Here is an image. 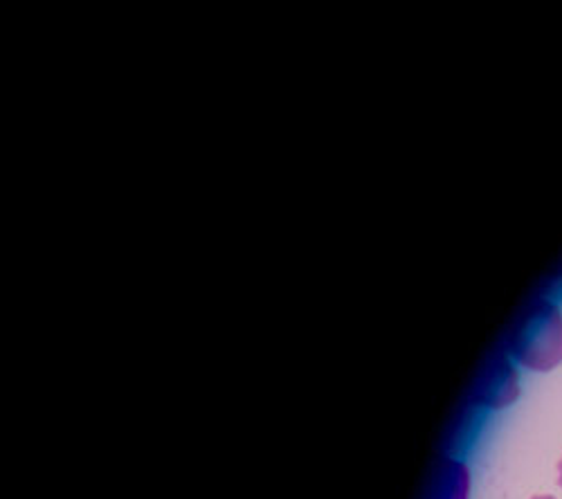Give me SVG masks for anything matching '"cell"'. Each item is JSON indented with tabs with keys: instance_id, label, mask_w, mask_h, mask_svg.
<instances>
[{
	"instance_id": "obj_1",
	"label": "cell",
	"mask_w": 562,
	"mask_h": 499,
	"mask_svg": "<svg viewBox=\"0 0 562 499\" xmlns=\"http://www.w3.org/2000/svg\"><path fill=\"white\" fill-rule=\"evenodd\" d=\"M513 358L531 372H551L562 362V313L538 302L522 317L510 338Z\"/></svg>"
},
{
	"instance_id": "obj_2",
	"label": "cell",
	"mask_w": 562,
	"mask_h": 499,
	"mask_svg": "<svg viewBox=\"0 0 562 499\" xmlns=\"http://www.w3.org/2000/svg\"><path fill=\"white\" fill-rule=\"evenodd\" d=\"M520 396V378L518 372L510 367V362L504 355L493 358L491 367L484 370L477 383V400L482 405L499 410V407L513 402Z\"/></svg>"
},
{
	"instance_id": "obj_3",
	"label": "cell",
	"mask_w": 562,
	"mask_h": 499,
	"mask_svg": "<svg viewBox=\"0 0 562 499\" xmlns=\"http://www.w3.org/2000/svg\"><path fill=\"white\" fill-rule=\"evenodd\" d=\"M471 492V473L461 464L448 460L430 488L428 499H468Z\"/></svg>"
},
{
	"instance_id": "obj_4",
	"label": "cell",
	"mask_w": 562,
	"mask_h": 499,
	"mask_svg": "<svg viewBox=\"0 0 562 499\" xmlns=\"http://www.w3.org/2000/svg\"><path fill=\"white\" fill-rule=\"evenodd\" d=\"M558 484H560V488H562V460L558 462Z\"/></svg>"
},
{
	"instance_id": "obj_5",
	"label": "cell",
	"mask_w": 562,
	"mask_h": 499,
	"mask_svg": "<svg viewBox=\"0 0 562 499\" xmlns=\"http://www.w3.org/2000/svg\"><path fill=\"white\" fill-rule=\"evenodd\" d=\"M531 499H555V497H551V495H536V497H531Z\"/></svg>"
}]
</instances>
